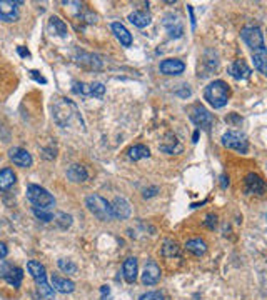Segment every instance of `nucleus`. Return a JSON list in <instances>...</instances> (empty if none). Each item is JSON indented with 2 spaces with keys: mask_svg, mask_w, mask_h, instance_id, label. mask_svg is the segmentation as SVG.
Instances as JSON below:
<instances>
[{
  "mask_svg": "<svg viewBox=\"0 0 267 300\" xmlns=\"http://www.w3.org/2000/svg\"><path fill=\"white\" fill-rule=\"evenodd\" d=\"M104 94H106V85H104L102 82H92V84H90V97L102 99Z\"/></svg>",
  "mask_w": 267,
  "mask_h": 300,
  "instance_id": "33",
  "label": "nucleus"
},
{
  "mask_svg": "<svg viewBox=\"0 0 267 300\" xmlns=\"http://www.w3.org/2000/svg\"><path fill=\"white\" fill-rule=\"evenodd\" d=\"M185 250H189L190 254L200 257V255H204L207 252V244L204 240H200V239H192V240L185 242Z\"/></svg>",
  "mask_w": 267,
  "mask_h": 300,
  "instance_id": "26",
  "label": "nucleus"
},
{
  "mask_svg": "<svg viewBox=\"0 0 267 300\" xmlns=\"http://www.w3.org/2000/svg\"><path fill=\"white\" fill-rule=\"evenodd\" d=\"M179 254V247L172 240H165L164 247H162V255L164 257H174Z\"/></svg>",
  "mask_w": 267,
  "mask_h": 300,
  "instance_id": "31",
  "label": "nucleus"
},
{
  "mask_svg": "<svg viewBox=\"0 0 267 300\" xmlns=\"http://www.w3.org/2000/svg\"><path fill=\"white\" fill-rule=\"evenodd\" d=\"M252 60H254V67L259 70L261 74H266L267 72V55H266V50L262 52H254L252 54Z\"/></svg>",
  "mask_w": 267,
  "mask_h": 300,
  "instance_id": "29",
  "label": "nucleus"
},
{
  "mask_svg": "<svg viewBox=\"0 0 267 300\" xmlns=\"http://www.w3.org/2000/svg\"><path fill=\"white\" fill-rule=\"evenodd\" d=\"M10 270H12V265L8 264V262L0 259V279H5Z\"/></svg>",
  "mask_w": 267,
  "mask_h": 300,
  "instance_id": "37",
  "label": "nucleus"
},
{
  "mask_svg": "<svg viewBox=\"0 0 267 300\" xmlns=\"http://www.w3.org/2000/svg\"><path fill=\"white\" fill-rule=\"evenodd\" d=\"M33 213H35V217L39 218L42 222H52L54 220V215H52L50 210H42V208H37V207H32Z\"/></svg>",
  "mask_w": 267,
  "mask_h": 300,
  "instance_id": "35",
  "label": "nucleus"
},
{
  "mask_svg": "<svg viewBox=\"0 0 267 300\" xmlns=\"http://www.w3.org/2000/svg\"><path fill=\"white\" fill-rule=\"evenodd\" d=\"M67 177L75 184H80V182H85V180L89 179V174H87V170H85V167L79 165V164H74L67 169Z\"/></svg>",
  "mask_w": 267,
  "mask_h": 300,
  "instance_id": "22",
  "label": "nucleus"
},
{
  "mask_svg": "<svg viewBox=\"0 0 267 300\" xmlns=\"http://www.w3.org/2000/svg\"><path fill=\"white\" fill-rule=\"evenodd\" d=\"M159 149H160L162 152H165V154L174 155V154H177V152L182 150V145L179 144L177 137H175L174 133H167L165 139H164V142H162V144H160Z\"/></svg>",
  "mask_w": 267,
  "mask_h": 300,
  "instance_id": "21",
  "label": "nucleus"
},
{
  "mask_svg": "<svg viewBox=\"0 0 267 300\" xmlns=\"http://www.w3.org/2000/svg\"><path fill=\"white\" fill-rule=\"evenodd\" d=\"M241 37L242 40L246 42L247 47L254 52H262L266 50V42H264V33H262L261 27L257 25H249V27H244L241 32Z\"/></svg>",
  "mask_w": 267,
  "mask_h": 300,
  "instance_id": "6",
  "label": "nucleus"
},
{
  "mask_svg": "<svg viewBox=\"0 0 267 300\" xmlns=\"http://www.w3.org/2000/svg\"><path fill=\"white\" fill-rule=\"evenodd\" d=\"M27 199L30 200L33 207L42 208V210H50L55 205L54 195L49 194V190H45L40 185H28L27 187Z\"/></svg>",
  "mask_w": 267,
  "mask_h": 300,
  "instance_id": "4",
  "label": "nucleus"
},
{
  "mask_svg": "<svg viewBox=\"0 0 267 300\" xmlns=\"http://www.w3.org/2000/svg\"><path fill=\"white\" fill-rule=\"evenodd\" d=\"M59 269H60L64 274H69V275H75V274H77V265H75L72 260L60 259V260H59Z\"/></svg>",
  "mask_w": 267,
  "mask_h": 300,
  "instance_id": "30",
  "label": "nucleus"
},
{
  "mask_svg": "<svg viewBox=\"0 0 267 300\" xmlns=\"http://www.w3.org/2000/svg\"><path fill=\"white\" fill-rule=\"evenodd\" d=\"M27 270L30 274V277L35 280L37 290L45 300H55L54 289L50 287L49 282H47V274H45V267L37 260H28L27 262Z\"/></svg>",
  "mask_w": 267,
  "mask_h": 300,
  "instance_id": "3",
  "label": "nucleus"
},
{
  "mask_svg": "<svg viewBox=\"0 0 267 300\" xmlns=\"http://www.w3.org/2000/svg\"><path fill=\"white\" fill-rule=\"evenodd\" d=\"M139 300H164V294L160 292H147V294H142Z\"/></svg>",
  "mask_w": 267,
  "mask_h": 300,
  "instance_id": "36",
  "label": "nucleus"
},
{
  "mask_svg": "<svg viewBox=\"0 0 267 300\" xmlns=\"http://www.w3.org/2000/svg\"><path fill=\"white\" fill-rule=\"evenodd\" d=\"M155 192H159V189H157V187L150 189V190H144V197H145V199H147V197H152V195H155Z\"/></svg>",
  "mask_w": 267,
  "mask_h": 300,
  "instance_id": "41",
  "label": "nucleus"
},
{
  "mask_svg": "<svg viewBox=\"0 0 267 300\" xmlns=\"http://www.w3.org/2000/svg\"><path fill=\"white\" fill-rule=\"evenodd\" d=\"M8 254V249H7V245L3 244V242H0V259H3Z\"/></svg>",
  "mask_w": 267,
  "mask_h": 300,
  "instance_id": "40",
  "label": "nucleus"
},
{
  "mask_svg": "<svg viewBox=\"0 0 267 300\" xmlns=\"http://www.w3.org/2000/svg\"><path fill=\"white\" fill-rule=\"evenodd\" d=\"M49 30L54 33V35L67 37V25L64 23V20H60L59 17H50V20H49Z\"/></svg>",
  "mask_w": 267,
  "mask_h": 300,
  "instance_id": "27",
  "label": "nucleus"
},
{
  "mask_svg": "<svg viewBox=\"0 0 267 300\" xmlns=\"http://www.w3.org/2000/svg\"><path fill=\"white\" fill-rule=\"evenodd\" d=\"M150 13L145 12V10H135L132 13H129V22L132 23V25L139 27V28H144L150 23Z\"/></svg>",
  "mask_w": 267,
  "mask_h": 300,
  "instance_id": "24",
  "label": "nucleus"
},
{
  "mask_svg": "<svg viewBox=\"0 0 267 300\" xmlns=\"http://www.w3.org/2000/svg\"><path fill=\"white\" fill-rule=\"evenodd\" d=\"M75 64L87 70H99L100 67H102V60H99V57L94 54L77 50V54H75Z\"/></svg>",
  "mask_w": 267,
  "mask_h": 300,
  "instance_id": "10",
  "label": "nucleus"
},
{
  "mask_svg": "<svg viewBox=\"0 0 267 300\" xmlns=\"http://www.w3.org/2000/svg\"><path fill=\"white\" fill-rule=\"evenodd\" d=\"M72 90H74V94L84 95V97H90V84H85V82H75Z\"/></svg>",
  "mask_w": 267,
  "mask_h": 300,
  "instance_id": "34",
  "label": "nucleus"
},
{
  "mask_svg": "<svg viewBox=\"0 0 267 300\" xmlns=\"http://www.w3.org/2000/svg\"><path fill=\"white\" fill-rule=\"evenodd\" d=\"M229 94H231V89L224 80H214L204 89V99L214 108L226 107L229 102Z\"/></svg>",
  "mask_w": 267,
  "mask_h": 300,
  "instance_id": "2",
  "label": "nucleus"
},
{
  "mask_svg": "<svg viewBox=\"0 0 267 300\" xmlns=\"http://www.w3.org/2000/svg\"><path fill=\"white\" fill-rule=\"evenodd\" d=\"M18 54H20L22 57H30V52L25 50V49H22V47H18Z\"/></svg>",
  "mask_w": 267,
  "mask_h": 300,
  "instance_id": "43",
  "label": "nucleus"
},
{
  "mask_svg": "<svg viewBox=\"0 0 267 300\" xmlns=\"http://www.w3.org/2000/svg\"><path fill=\"white\" fill-rule=\"evenodd\" d=\"M85 205L90 210V213H94L95 217L99 218V220L102 222H111L112 220V208H111V203L107 202L104 197H100V195L94 194V195H89L87 199H85Z\"/></svg>",
  "mask_w": 267,
  "mask_h": 300,
  "instance_id": "5",
  "label": "nucleus"
},
{
  "mask_svg": "<svg viewBox=\"0 0 267 300\" xmlns=\"http://www.w3.org/2000/svg\"><path fill=\"white\" fill-rule=\"evenodd\" d=\"M221 180H222V182H221V185H222V189H226V187H227V185H229V179L226 177V175H222V177H221Z\"/></svg>",
  "mask_w": 267,
  "mask_h": 300,
  "instance_id": "44",
  "label": "nucleus"
},
{
  "mask_svg": "<svg viewBox=\"0 0 267 300\" xmlns=\"http://www.w3.org/2000/svg\"><path fill=\"white\" fill-rule=\"evenodd\" d=\"M22 2H10V0H0V20L12 23L18 20V7Z\"/></svg>",
  "mask_w": 267,
  "mask_h": 300,
  "instance_id": "9",
  "label": "nucleus"
},
{
  "mask_svg": "<svg viewBox=\"0 0 267 300\" xmlns=\"http://www.w3.org/2000/svg\"><path fill=\"white\" fill-rule=\"evenodd\" d=\"M204 223H206V227H209V228H216V225H217V217L212 215V213H211V215L206 217V222H204Z\"/></svg>",
  "mask_w": 267,
  "mask_h": 300,
  "instance_id": "38",
  "label": "nucleus"
},
{
  "mask_svg": "<svg viewBox=\"0 0 267 300\" xmlns=\"http://www.w3.org/2000/svg\"><path fill=\"white\" fill-rule=\"evenodd\" d=\"M246 185V192L247 194H254V195H262L266 192V182L261 175L257 174H247L244 179Z\"/></svg>",
  "mask_w": 267,
  "mask_h": 300,
  "instance_id": "13",
  "label": "nucleus"
},
{
  "mask_svg": "<svg viewBox=\"0 0 267 300\" xmlns=\"http://www.w3.org/2000/svg\"><path fill=\"white\" fill-rule=\"evenodd\" d=\"M222 145L231 150L239 152V154H247V150H249V142H247L246 135H242L241 132H234V130L224 133Z\"/></svg>",
  "mask_w": 267,
  "mask_h": 300,
  "instance_id": "7",
  "label": "nucleus"
},
{
  "mask_svg": "<svg viewBox=\"0 0 267 300\" xmlns=\"http://www.w3.org/2000/svg\"><path fill=\"white\" fill-rule=\"evenodd\" d=\"M55 223L59 225L60 228H69L70 225H72V215H67V213H57V215L54 217Z\"/></svg>",
  "mask_w": 267,
  "mask_h": 300,
  "instance_id": "32",
  "label": "nucleus"
},
{
  "mask_svg": "<svg viewBox=\"0 0 267 300\" xmlns=\"http://www.w3.org/2000/svg\"><path fill=\"white\" fill-rule=\"evenodd\" d=\"M160 280V267L154 260H149L145 264L144 274H142V284L144 285H155Z\"/></svg>",
  "mask_w": 267,
  "mask_h": 300,
  "instance_id": "15",
  "label": "nucleus"
},
{
  "mask_svg": "<svg viewBox=\"0 0 267 300\" xmlns=\"http://www.w3.org/2000/svg\"><path fill=\"white\" fill-rule=\"evenodd\" d=\"M122 274L127 284H134L137 280V259L135 257H129L122 265Z\"/></svg>",
  "mask_w": 267,
  "mask_h": 300,
  "instance_id": "18",
  "label": "nucleus"
},
{
  "mask_svg": "<svg viewBox=\"0 0 267 300\" xmlns=\"http://www.w3.org/2000/svg\"><path fill=\"white\" fill-rule=\"evenodd\" d=\"M127 155H129V159H131V160L137 162V160H142V159H149V157H150V150L147 149L145 145L139 144V145L131 147V149L127 150Z\"/></svg>",
  "mask_w": 267,
  "mask_h": 300,
  "instance_id": "25",
  "label": "nucleus"
},
{
  "mask_svg": "<svg viewBox=\"0 0 267 300\" xmlns=\"http://www.w3.org/2000/svg\"><path fill=\"white\" fill-rule=\"evenodd\" d=\"M52 117H54V122L62 128L67 127H80V130H85L82 115H80L77 105L72 102L70 99H55L54 103H52Z\"/></svg>",
  "mask_w": 267,
  "mask_h": 300,
  "instance_id": "1",
  "label": "nucleus"
},
{
  "mask_svg": "<svg viewBox=\"0 0 267 300\" xmlns=\"http://www.w3.org/2000/svg\"><path fill=\"white\" fill-rule=\"evenodd\" d=\"M111 208H112V217L114 218H127L131 215V203L127 202L124 197H116L114 199V202L111 203Z\"/></svg>",
  "mask_w": 267,
  "mask_h": 300,
  "instance_id": "16",
  "label": "nucleus"
},
{
  "mask_svg": "<svg viewBox=\"0 0 267 300\" xmlns=\"http://www.w3.org/2000/svg\"><path fill=\"white\" fill-rule=\"evenodd\" d=\"M189 8V13H190V23H192V28H195V17H194V10H192V7H187Z\"/></svg>",
  "mask_w": 267,
  "mask_h": 300,
  "instance_id": "42",
  "label": "nucleus"
},
{
  "mask_svg": "<svg viewBox=\"0 0 267 300\" xmlns=\"http://www.w3.org/2000/svg\"><path fill=\"white\" fill-rule=\"evenodd\" d=\"M162 23H164V27L167 28L169 35L174 37V39H179V37L184 35V25L182 22H180L179 15H175V13H167Z\"/></svg>",
  "mask_w": 267,
  "mask_h": 300,
  "instance_id": "12",
  "label": "nucleus"
},
{
  "mask_svg": "<svg viewBox=\"0 0 267 300\" xmlns=\"http://www.w3.org/2000/svg\"><path fill=\"white\" fill-rule=\"evenodd\" d=\"M22 279H23V270L18 269V267H12V270L8 272V275L5 277V280L12 285L13 289H18V287H20Z\"/></svg>",
  "mask_w": 267,
  "mask_h": 300,
  "instance_id": "28",
  "label": "nucleus"
},
{
  "mask_svg": "<svg viewBox=\"0 0 267 300\" xmlns=\"http://www.w3.org/2000/svg\"><path fill=\"white\" fill-rule=\"evenodd\" d=\"M52 289L57 290V292H60V294H70L75 290V284L67 277L54 275V277H52Z\"/></svg>",
  "mask_w": 267,
  "mask_h": 300,
  "instance_id": "20",
  "label": "nucleus"
},
{
  "mask_svg": "<svg viewBox=\"0 0 267 300\" xmlns=\"http://www.w3.org/2000/svg\"><path fill=\"white\" fill-rule=\"evenodd\" d=\"M159 70L164 75H180L185 70V64L179 59H165L160 62Z\"/></svg>",
  "mask_w": 267,
  "mask_h": 300,
  "instance_id": "14",
  "label": "nucleus"
},
{
  "mask_svg": "<svg viewBox=\"0 0 267 300\" xmlns=\"http://www.w3.org/2000/svg\"><path fill=\"white\" fill-rule=\"evenodd\" d=\"M30 77L35 79L37 82H40V84H45V82H47V80L42 77V75H39V72H35V70H32V72H30Z\"/></svg>",
  "mask_w": 267,
  "mask_h": 300,
  "instance_id": "39",
  "label": "nucleus"
},
{
  "mask_svg": "<svg viewBox=\"0 0 267 300\" xmlns=\"http://www.w3.org/2000/svg\"><path fill=\"white\" fill-rule=\"evenodd\" d=\"M17 182V175L12 169H2L0 170V192H7L12 189Z\"/></svg>",
  "mask_w": 267,
  "mask_h": 300,
  "instance_id": "23",
  "label": "nucleus"
},
{
  "mask_svg": "<svg viewBox=\"0 0 267 300\" xmlns=\"http://www.w3.org/2000/svg\"><path fill=\"white\" fill-rule=\"evenodd\" d=\"M190 120H192L199 128H202V130L211 132V127L214 123V117L206 107L194 105L192 108H190Z\"/></svg>",
  "mask_w": 267,
  "mask_h": 300,
  "instance_id": "8",
  "label": "nucleus"
},
{
  "mask_svg": "<svg viewBox=\"0 0 267 300\" xmlns=\"http://www.w3.org/2000/svg\"><path fill=\"white\" fill-rule=\"evenodd\" d=\"M111 27H112V32L116 33V37H117L119 42H121L124 47H131L132 45V33L127 30L124 23L114 22Z\"/></svg>",
  "mask_w": 267,
  "mask_h": 300,
  "instance_id": "19",
  "label": "nucleus"
},
{
  "mask_svg": "<svg viewBox=\"0 0 267 300\" xmlns=\"http://www.w3.org/2000/svg\"><path fill=\"white\" fill-rule=\"evenodd\" d=\"M227 70H229V74H231V77L237 79V80L249 79L251 74H252L251 67L247 65L244 60H236V62H232V64L229 65Z\"/></svg>",
  "mask_w": 267,
  "mask_h": 300,
  "instance_id": "17",
  "label": "nucleus"
},
{
  "mask_svg": "<svg viewBox=\"0 0 267 300\" xmlns=\"http://www.w3.org/2000/svg\"><path fill=\"white\" fill-rule=\"evenodd\" d=\"M8 159H10L17 167H22V169H28L32 165V155L28 154L25 149H20V147H12L8 149Z\"/></svg>",
  "mask_w": 267,
  "mask_h": 300,
  "instance_id": "11",
  "label": "nucleus"
}]
</instances>
